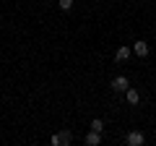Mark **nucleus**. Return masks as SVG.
Returning a JSON list of instances; mask_svg holds the SVG:
<instances>
[{
    "mask_svg": "<svg viewBox=\"0 0 156 146\" xmlns=\"http://www.w3.org/2000/svg\"><path fill=\"white\" fill-rule=\"evenodd\" d=\"M70 141H73L70 130H60V133L52 136V146H65V144H70Z\"/></svg>",
    "mask_w": 156,
    "mask_h": 146,
    "instance_id": "2",
    "label": "nucleus"
},
{
    "mask_svg": "<svg viewBox=\"0 0 156 146\" xmlns=\"http://www.w3.org/2000/svg\"><path fill=\"white\" fill-rule=\"evenodd\" d=\"M83 141H86V146H99V144H101V133H99V130H91V128H89V133H86Z\"/></svg>",
    "mask_w": 156,
    "mask_h": 146,
    "instance_id": "4",
    "label": "nucleus"
},
{
    "mask_svg": "<svg viewBox=\"0 0 156 146\" xmlns=\"http://www.w3.org/2000/svg\"><path fill=\"white\" fill-rule=\"evenodd\" d=\"M57 5H60L62 11H70V8H73V0H60V3H57Z\"/></svg>",
    "mask_w": 156,
    "mask_h": 146,
    "instance_id": "9",
    "label": "nucleus"
},
{
    "mask_svg": "<svg viewBox=\"0 0 156 146\" xmlns=\"http://www.w3.org/2000/svg\"><path fill=\"white\" fill-rule=\"evenodd\" d=\"M125 141H128V146H143L146 144V136L140 133V130H130V133L125 136Z\"/></svg>",
    "mask_w": 156,
    "mask_h": 146,
    "instance_id": "3",
    "label": "nucleus"
},
{
    "mask_svg": "<svg viewBox=\"0 0 156 146\" xmlns=\"http://www.w3.org/2000/svg\"><path fill=\"white\" fill-rule=\"evenodd\" d=\"M89 128H91V130H99V133H101V130H104V123H101L99 118H94V120H91V125H89Z\"/></svg>",
    "mask_w": 156,
    "mask_h": 146,
    "instance_id": "8",
    "label": "nucleus"
},
{
    "mask_svg": "<svg viewBox=\"0 0 156 146\" xmlns=\"http://www.w3.org/2000/svg\"><path fill=\"white\" fill-rule=\"evenodd\" d=\"M138 3H146V0H138Z\"/></svg>",
    "mask_w": 156,
    "mask_h": 146,
    "instance_id": "10",
    "label": "nucleus"
},
{
    "mask_svg": "<svg viewBox=\"0 0 156 146\" xmlns=\"http://www.w3.org/2000/svg\"><path fill=\"white\" fill-rule=\"evenodd\" d=\"M133 52H135V55H138V57H146V55H148V42L138 39V42H135V45H133Z\"/></svg>",
    "mask_w": 156,
    "mask_h": 146,
    "instance_id": "5",
    "label": "nucleus"
},
{
    "mask_svg": "<svg viewBox=\"0 0 156 146\" xmlns=\"http://www.w3.org/2000/svg\"><path fill=\"white\" fill-rule=\"evenodd\" d=\"M128 57H130V47H120V50L115 52V60L117 63H125Z\"/></svg>",
    "mask_w": 156,
    "mask_h": 146,
    "instance_id": "7",
    "label": "nucleus"
},
{
    "mask_svg": "<svg viewBox=\"0 0 156 146\" xmlns=\"http://www.w3.org/2000/svg\"><path fill=\"white\" fill-rule=\"evenodd\" d=\"M109 86H112L115 91H122V94H125V91L130 89V81L125 78V76H115V78L109 81Z\"/></svg>",
    "mask_w": 156,
    "mask_h": 146,
    "instance_id": "1",
    "label": "nucleus"
},
{
    "mask_svg": "<svg viewBox=\"0 0 156 146\" xmlns=\"http://www.w3.org/2000/svg\"><path fill=\"white\" fill-rule=\"evenodd\" d=\"M125 99H128V104H130V107H135V104L140 102V94H138V91L133 89V86H130V89L125 91Z\"/></svg>",
    "mask_w": 156,
    "mask_h": 146,
    "instance_id": "6",
    "label": "nucleus"
}]
</instances>
